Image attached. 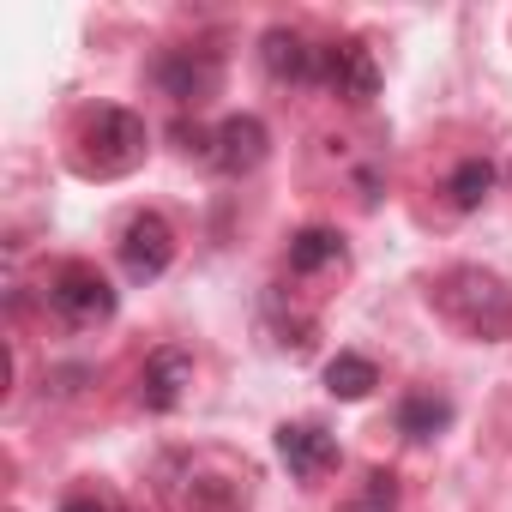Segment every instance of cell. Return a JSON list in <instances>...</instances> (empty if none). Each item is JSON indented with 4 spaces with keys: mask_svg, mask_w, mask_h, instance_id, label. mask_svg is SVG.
Segmentation results:
<instances>
[{
    "mask_svg": "<svg viewBox=\"0 0 512 512\" xmlns=\"http://www.w3.org/2000/svg\"><path fill=\"white\" fill-rule=\"evenodd\" d=\"M278 458H284V470L296 476V482H320L326 470H338V440L320 428V422H284L278 428Z\"/></svg>",
    "mask_w": 512,
    "mask_h": 512,
    "instance_id": "cell-9",
    "label": "cell"
},
{
    "mask_svg": "<svg viewBox=\"0 0 512 512\" xmlns=\"http://www.w3.org/2000/svg\"><path fill=\"white\" fill-rule=\"evenodd\" d=\"M61 512H121V500L115 494H97V488H79V494L61 500Z\"/></svg>",
    "mask_w": 512,
    "mask_h": 512,
    "instance_id": "cell-16",
    "label": "cell"
},
{
    "mask_svg": "<svg viewBox=\"0 0 512 512\" xmlns=\"http://www.w3.org/2000/svg\"><path fill=\"white\" fill-rule=\"evenodd\" d=\"M151 79H157V91L175 97L181 109H199V103L217 97V85H223V61H217L211 49H163V55L151 61Z\"/></svg>",
    "mask_w": 512,
    "mask_h": 512,
    "instance_id": "cell-4",
    "label": "cell"
},
{
    "mask_svg": "<svg viewBox=\"0 0 512 512\" xmlns=\"http://www.w3.org/2000/svg\"><path fill=\"white\" fill-rule=\"evenodd\" d=\"M266 151H272V133H266L260 115H229V121H217L205 163L223 169V175H253V169L266 163Z\"/></svg>",
    "mask_w": 512,
    "mask_h": 512,
    "instance_id": "cell-7",
    "label": "cell"
},
{
    "mask_svg": "<svg viewBox=\"0 0 512 512\" xmlns=\"http://www.w3.org/2000/svg\"><path fill=\"white\" fill-rule=\"evenodd\" d=\"M494 163L488 157H464L458 169H452V181H446V193H452V205L458 211H482L488 205V193H494Z\"/></svg>",
    "mask_w": 512,
    "mask_h": 512,
    "instance_id": "cell-14",
    "label": "cell"
},
{
    "mask_svg": "<svg viewBox=\"0 0 512 512\" xmlns=\"http://www.w3.org/2000/svg\"><path fill=\"white\" fill-rule=\"evenodd\" d=\"M428 302L440 308V320H452L476 344H506L512 338V290H506V278H494L482 266L440 272L434 290H428Z\"/></svg>",
    "mask_w": 512,
    "mask_h": 512,
    "instance_id": "cell-1",
    "label": "cell"
},
{
    "mask_svg": "<svg viewBox=\"0 0 512 512\" xmlns=\"http://www.w3.org/2000/svg\"><path fill=\"white\" fill-rule=\"evenodd\" d=\"M49 308L73 326H97V320L115 314V290L91 260H67V266L49 272Z\"/></svg>",
    "mask_w": 512,
    "mask_h": 512,
    "instance_id": "cell-3",
    "label": "cell"
},
{
    "mask_svg": "<svg viewBox=\"0 0 512 512\" xmlns=\"http://www.w3.org/2000/svg\"><path fill=\"white\" fill-rule=\"evenodd\" d=\"M187 386H193V356H187V350L163 344V350H151V356H145V374H139V404H145L151 416H169V410L187 398Z\"/></svg>",
    "mask_w": 512,
    "mask_h": 512,
    "instance_id": "cell-10",
    "label": "cell"
},
{
    "mask_svg": "<svg viewBox=\"0 0 512 512\" xmlns=\"http://www.w3.org/2000/svg\"><path fill=\"white\" fill-rule=\"evenodd\" d=\"M392 422H398L404 440H434V434L452 428V398L446 392H404L398 410H392Z\"/></svg>",
    "mask_w": 512,
    "mask_h": 512,
    "instance_id": "cell-11",
    "label": "cell"
},
{
    "mask_svg": "<svg viewBox=\"0 0 512 512\" xmlns=\"http://www.w3.org/2000/svg\"><path fill=\"white\" fill-rule=\"evenodd\" d=\"M374 386H380V368H374L368 356H356V350H338V356L326 362V392H332L338 404H362Z\"/></svg>",
    "mask_w": 512,
    "mask_h": 512,
    "instance_id": "cell-13",
    "label": "cell"
},
{
    "mask_svg": "<svg viewBox=\"0 0 512 512\" xmlns=\"http://www.w3.org/2000/svg\"><path fill=\"white\" fill-rule=\"evenodd\" d=\"M145 157V121L133 109H97L79 133V169L85 175H127Z\"/></svg>",
    "mask_w": 512,
    "mask_h": 512,
    "instance_id": "cell-2",
    "label": "cell"
},
{
    "mask_svg": "<svg viewBox=\"0 0 512 512\" xmlns=\"http://www.w3.org/2000/svg\"><path fill=\"white\" fill-rule=\"evenodd\" d=\"M260 61L278 85H314L320 79V61H326V43H308L296 25H272L260 37Z\"/></svg>",
    "mask_w": 512,
    "mask_h": 512,
    "instance_id": "cell-8",
    "label": "cell"
},
{
    "mask_svg": "<svg viewBox=\"0 0 512 512\" xmlns=\"http://www.w3.org/2000/svg\"><path fill=\"white\" fill-rule=\"evenodd\" d=\"M344 512H398V476L392 470H368L362 494L344 500Z\"/></svg>",
    "mask_w": 512,
    "mask_h": 512,
    "instance_id": "cell-15",
    "label": "cell"
},
{
    "mask_svg": "<svg viewBox=\"0 0 512 512\" xmlns=\"http://www.w3.org/2000/svg\"><path fill=\"white\" fill-rule=\"evenodd\" d=\"M175 266V229L163 211H133L121 229V272L133 284H157Z\"/></svg>",
    "mask_w": 512,
    "mask_h": 512,
    "instance_id": "cell-5",
    "label": "cell"
},
{
    "mask_svg": "<svg viewBox=\"0 0 512 512\" xmlns=\"http://www.w3.org/2000/svg\"><path fill=\"white\" fill-rule=\"evenodd\" d=\"M320 85L332 97H344L350 109H368L380 97V61L362 37H344V43H326V61H320Z\"/></svg>",
    "mask_w": 512,
    "mask_h": 512,
    "instance_id": "cell-6",
    "label": "cell"
},
{
    "mask_svg": "<svg viewBox=\"0 0 512 512\" xmlns=\"http://www.w3.org/2000/svg\"><path fill=\"white\" fill-rule=\"evenodd\" d=\"M326 266H344V235H338L332 223L296 229V235H290V272H296V278H314V272H326Z\"/></svg>",
    "mask_w": 512,
    "mask_h": 512,
    "instance_id": "cell-12",
    "label": "cell"
}]
</instances>
